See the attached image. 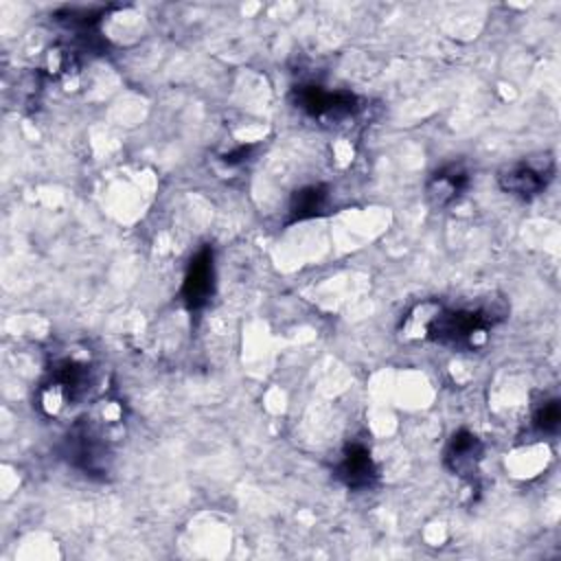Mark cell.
<instances>
[{
  "label": "cell",
  "mask_w": 561,
  "mask_h": 561,
  "mask_svg": "<svg viewBox=\"0 0 561 561\" xmlns=\"http://www.w3.org/2000/svg\"><path fill=\"white\" fill-rule=\"evenodd\" d=\"M506 316V307L497 300L478 307L447 309L440 302L427 300L416 305L403 324L405 335L423 337L451 348L473 351L484 344L486 333Z\"/></svg>",
  "instance_id": "6da1fadb"
},
{
  "label": "cell",
  "mask_w": 561,
  "mask_h": 561,
  "mask_svg": "<svg viewBox=\"0 0 561 561\" xmlns=\"http://www.w3.org/2000/svg\"><path fill=\"white\" fill-rule=\"evenodd\" d=\"M90 366L77 359H61L50 368L48 381L42 386V405L57 412L61 405L81 399L90 388Z\"/></svg>",
  "instance_id": "7a4b0ae2"
},
{
  "label": "cell",
  "mask_w": 561,
  "mask_h": 561,
  "mask_svg": "<svg viewBox=\"0 0 561 561\" xmlns=\"http://www.w3.org/2000/svg\"><path fill=\"white\" fill-rule=\"evenodd\" d=\"M64 458L85 476H105L110 469L107 445L85 423H77L64 438Z\"/></svg>",
  "instance_id": "3957f363"
},
{
  "label": "cell",
  "mask_w": 561,
  "mask_h": 561,
  "mask_svg": "<svg viewBox=\"0 0 561 561\" xmlns=\"http://www.w3.org/2000/svg\"><path fill=\"white\" fill-rule=\"evenodd\" d=\"M294 103L311 118L322 121H342L353 116L359 105L357 96L344 90H324L322 85H296L294 88Z\"/></svg>",
  "instance_id": "277c9868"
},
{
  "label": "cell",
  "mask_w": 561,
  "mask_h": 561,
  "mask_svg": "<svg viewBox=\"0 0 561 561\" xmlns=\"http://www.w3.org/2000/svg\"><path fill=\"white\" fill-rule=\"evenodd\" d=\"M554 173V160L546 153L543 160H522L515 164L504 167L497 173V184L502 191L522 197V199H533L546 191Z\"/></svg>",
  "instance_id": "5b68a950"
},
{
  "label": "cell",
  "mask_w": 561,
  "mask_h": 561,
  "mask_svg": "<svg viewBox=\"0 0 561 561\" xmlns=\"http://www.w3.org/2000/svg\"><path fill=\"white\" fill-rule=\"evenodd\" d=\"M215 291V261H213V248L204 245L197 250V254L188 261L180 298L186 305V309L197 311L202 309Z\"/></svg>",
  "instance_id": "8992f818"
},
{
  "label": "cell",
  "mask_w": 561,
  "mask_h": 561,
  "mask_svg": "<svg viewBox=\"0 0 561 561\" xmlns=\"http://www.w3.org/2000/svg\"><path fill=\"white\" fill-rule=\"evenodd\" d=\"M335 476L351 491L370 489V486H375V482L379 478L377 465L370 456V449L362 443L346 445V449L335 467Z\"/></svg>",
  "instance_id": "52a82bcc"
},
{
  "label": "cell",
  "mask_w": 561,
  "mask_h": 561,
  "mask_svg": "<svg viewBox=\"0 0 561 561\" xmlns=\"http://www.w3.org/2000/svg\"><path fill=\"white\" fill-rule=\"evenodd\" d=\"M484 456L482 440L469 430H456L445 447L443 462L458 478H471Z\"/></svg>",
  "instance_id": "ba28073f"
},
{
  "label": "cell",
  "mask_w": 561,
  "mask_h": 561,
  "mask_svg": "<svg viewBox=\"0 0 561 561\" xmlns=\"http://www.w3.org/2000/svg\"><path fill=\"white\" fill-rule=\"evenodd\" d=\"M469 186V173L462 164H445L443 169H438L436 173H432L425 193L430 204L443 208L454 204L456 199H460V195L467 191Z\"/></svg>",
  "instance_id": "9c48e42d"
},
{
  "label": "cell",
  "mask_w": 561,
  "mask_h": 561,
  "mask_svg": "<svg viewBox=\"0 0 561 561\" xmlns=\"http://www.w3.org/2000/svg\"><path fill=\"white\" fill-rule=\"evenodd\" d=\"M329 202H331V193L324 184H309L298 188L289 202V224L327 215Z\"/></svg>",
  "instance_id": "30bf717a"
},
{
  "label": "cell",
  "mask_w": 561,
  "mask_h": 561,
  "mask_svg": "<svg viewBox=\"0 0 561 561\" xmlns=\"http://www.w3.org/2000/svg\"><path fill=\"white\" fill-rule=\"evenodd\" d=\"M561 425V405L557 399L541 403L533 414V427L539 434H554Z\"/></svg>",
  "instance_id": "8fae6325"
},
{
  "label": "cell",
  "mask_w": 561,
  "mask_h": 561,
  "mask_svg": "<svg viewBox=\"0 0 561 561\" xmlns=\"http://www.w3.org/2000/svg\"><path fill=\"white\" fill-rule=\"evenodd\" d=\"M250 151H252V145H241V147H237L234 151L224 153V156H221V160H224L228 167H234V164L245 162V160H248V156H250Z\"/></svg>",
  "instance_id": "7c38bea8"
}]
</instances>
